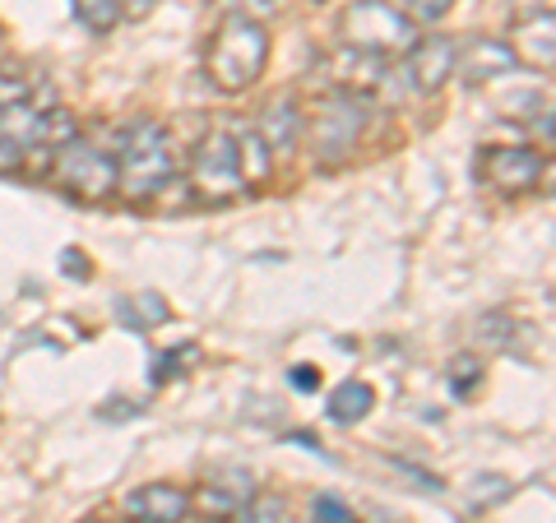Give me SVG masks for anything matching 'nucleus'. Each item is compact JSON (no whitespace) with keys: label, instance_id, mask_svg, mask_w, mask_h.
Masks as SVG:
<instances>
[{"label":"nucleus","instance_id":"1","mask_svg":"<svg viewBox=\"0 0 556 523\" xmlns=\"http://www.w3.org/2000/svg\"><path fill=\"white\" fill-rule=\"evenodd\" d=\"M269 65V33L260 20L247 14H228L204 42V75L223 93H241L265 75Z\"/></svg>","mask_w":556,"mask_h":523},{"label":"nucleus","instance_id":"2","mask_svg":"<svg viewBox=\"0 0 556 523\" xmlns=\"http://www.w3.org/2000/svg\"><path fill=\"white\" fill-rule=\"evenodd\" d=\"M112 158H116V190L135 204L153 200L177 177V149H172V135L159 120H135L126 130V144Z\"/></svg>","mask_w":556,"mask_h":523},{"label":"nucleus","instance_id":"3","mask_svg":"<svg viewBox=\"0 0 556 523\" xmlns=\"http://www.w3.org/2000/svg\"><path fill=\"white\" fill-rule=\"evenodd\" d=\"M339 33H343V47L362 51V56H376V61L404 56V51L417 42V28L390 5V0H353L339 20Z\"/></svg>","mask_w":556,"mask_h":523},{"label":"nucleus","instance_id":"4","mask_svg":"<svg viewBox=\"0 0 556 523\" xmlns=\"http://www.w3.org/2000/svg\"><path fill=\"white\" fill-rule=\"evenodd\" d=\"M190 190H195V204H204V208L237 204L251 190L247 177H241L237 144L228 130H214L195 144V153H190Z\"/></svg>","mask_w":556,"mask_h":523},{"label":"nucleus","instance_id":"5","mask_svg":"<svg viewBox=\"0 0 556 523\" xmlns=\"http://www.w3.org/2000/svg\"><path fill=\"white\" fill-rule=\"evenodd\" d=\"M362 130H367V102L348 93H329L316 107V116H311V158L320 167L343 163L357 149Z\"/></svg>","mask_w":556,"mask_h":523},{"label":"nucleus","instance_id":"6","mask_svg":"<svg viewBox=\"0 0 556 523\" xmlns=\"http://www.w3.org/2000/svg\"><path fill=\"white\" fill-rule=\"evenodd\" d=\"M51 181H56L61 190H70V195L79 200H108L116 190V158L112 153H102L98 144H89V139H65V144L56 149V163H51Z\"/></svg>","mask_w":556,"mask_h":523},{"label":"nucleus","instance_id":"7","mask_svg":"<svg viewBox=\"0 0 556 523\" xmlns=\"http://www.w3.org/2000/svg\"><path fill=\"white\" fill-rule=\"evenodd\" d=\"M543 153L538 149H519V144H486L478 149V167L473 177L486 186L492 195H529L543 181Z\"/></svg>","mask_w":556,"mask_h":523},{"label":"nucleus","instance_id":"8","mask_svg":"<svg viewBox=\"0 0 556 523\" xmlns=\"http://www.w3.org/2000/svg\"><path fill=\"white\" fill-rule=\"evenodd\" d=\"M47 149V116L28 102H14V107L0 112V177H14L24 171L33 153Z\"/></svg>","mask_w":556,"mask_h":523},{"label":"nucleus","instance_id":"9","mask_svg":"<svg viewBox=\"0 0 556 523\" xmlns=\"http://www.w3.org/2000/svg\"><path fill=\"white\" fill-rule=\"evenodd\" d=\"M251 496H255V477L247 468H214L200 482V492L190 496V510H200L208 523H228Z\"/></svg>","mask_w":556,"mask_h":523},{"label":"nucleus","instance_id":"10","mask_svg":"<svg viewBox=\"0 0 556 523\" xmlns=\"http://www.w3.org/2000/svg\"><path fill=\"white\" fill-rule=\"evenodd\" d=\"M515 65L519 61H515L510 42H501V38H468L464 47H455V75H450V79L478 89V84H492V79L506 75V69H515Z\"/></svg>","mask_w":556,"mask_h":523},{"label":"nucleus","instance_id":"11","mask_svg":"<svg viewBox=\"0 0 556 523\" xmlns=\"http://www.w3.org/2000/svg\"><path fill=\"white\" fill-rule=\"evenodd\" d=\"M455 38H417L408 51H404V61H408V79H413V89L417 93H437L441 84L455 75Z\"/></svg>","mask_w":556,"mask_h":523},{"label":"nucleus","instance_id":"12","mask_svg":"<svg viewBox=\"0 0 556 523\" xmlns=\"http://www.w3.org/2000/svg\"><path fill=\"white\" fill-rule=\"evenodd\" d=\"M126 514L135 523H186L190 519V492L172 482H149L126 496Z\"/></svg>","mask_w":556,"mask_h":523},{"label":"nucleus","instance_id":"13","mask_svg":"<svg viewBox=\"0 0 556 523\" xmlns=\"http://www.w3.org/2000/svg\"><path fill=\"white\" fill-rule=\"evenodd\" d=\"M325 69H329V79H334V93H348V98H367L371 89H380V79H386V61L362 56L353 47L334 51Z\"/></svg>","mask_w":556,"mask_h":523},{"label":"nucleus","instance_id":"14","mask_svg":"<svg viewBox=\"0 0 556 523\" xmlns=\"http://www.w3.org/2000/svg\"><path fill=\"white\" fill-rule=\"evenodd\" d=\"M556 20H552V10H543V14H533V20H525L515 28V38H510V51H515V61L525 56V61H533V65H543V69H552V56H556Z\"/></svg>","mask_w":556,"mask_h":523},{"label":"nucleus","instance_id":"15","mask_svg":"<svg viewBox=\"0 0 556 523\" xmlns=\"http://www.w3.org/2000/svg\"><path fill=\"white\" fill-rule=\"evenodd\" d=\"M306 120L298 116V102L292 98H278L265 107V116H260V139L269 144V153H288L292 144H298V135H302Z\"/></svg>","mask_w":556,"mask_h":523},{"label":"nucleus","instance_id":"16","mask_svg":"<svg viewBox=\"0 0 556 523\" xmlns=\"http://www.w3.org/2000/svg\"><path fill=\"white\" fill-rule=\"evenodd\" d=\"M376 408V390L367 385V380H343V385L329 394V404H325V412L334 417L339 426H353V422H362Z\"/></svg>","mask_w":556,"mask_h":523},{"label":"nucleus","instance_id":"17","mask_svg":"<svg viewBox=\"0 0 556 523\" xmlns=\"http://www.w3.org/2000/svg\"><path fill=\"white\" fill-rule=\"evenodd\" d=\"M232 144H237V163H241V177H247V186H251V181H269L274 153H269L265 139H260V130H241V135H232Z\"/></svg>","mask_w":556,"mask_h":523},{"label":"nucleus","instance_id":"18","mask_svg":"<svg viewBox=\"0 0 556 523\" xmlns=\"http://www.w3.org/2000/svg\"><path fill=\"white\" fill-rule=\"evenodd\" d=\"M70 5H75L84 28L93 33H112L121 24V0H70Z\"/></svg>","mask_w":556,"mask_h":523},{"label":"nucleus","instance_id":"19","mask_svg":"<svg viewBox=\"0 0 556 523\" xmlns=\"http://www.w3.org/2000/svg\"><path fill=\"white\" fill-rule=\"evenodd\" d=\"M121 316H126L130 324H139V329H149V324H163L172 310H167V302L163 296H153V292H144V296H135V302H126L121 306Z\"/></svg>","mask_w":556,"mask_h":523},{"label":"nucleus","instance_id":"20","mask_svg":"<svg viewBox=\"0 0 556 523\" xmlns=\"http://www.w3.org/2000/svg\"><path fill=\"white\" fill-rule=\"evenodd\" d=\"M390 5L404 14V20L417 28V24H441L445 14H450V5H455V0H390Z\"/></svg>","mask_w":556,"mask_h":523},{"label":"nucleus","instance_id":"21","mask_svg":"<svg viewBox=\"0 0 556 523\" xmlns=\"http://www.w3.org/2000/svg\"><path fill=\"white\" fill-rule=\"evenodd\" d=\"M228 523H283V500H278V496H260V492H255Z\"/></svg>","mask_w":556,"mask_h":523},{"label":"nucleus","instance_id":"22","mask_svg":"<svg viewBox=\"0 0 556 523\" xmlns=\"http://www.w3.org/2000/svg\"><path fill=\"white\" fill-rule=\"evenodd\" d=\"M311 519H316V523H357L353 510H348L334 492H325V496L311 500Z\"/></svg>","mask_w":556,"mask_h":523},{"label":"nucleus","instance_id":"23","mask_svg":"<svg viewBox=\"0 0 556 523\" xmlns=\"http://www.w3.org/2000/svg\"><path fill=\"white\" fill-rule=\"evenodd\" d=\"M288 380H292V390H302V394H316L320 390V371H316V366H292Z\"/></svg>","mask_w":556,"mask_h":523},{"label":"nucleus","instance_id":"24","mask_svg":"<svg viewBox=\"0 0 556 523\" xmlns=\"http://www.w3.org/2000/svg\"><path fill=\"white\" fill-rule=\"evenodd\" d=\"M24 79H14V75H0V112L14 107V102H24Z\"/></svg>","mask_w":556,"mask_h":523},{"label":"nucleus","instance_id":"25","mask_svg":"<svg viewBox=\"0 0 556 523\" xmlns=\"http://www.w3.org/2000/svg\"><path fill=\"white\" fill-rule=\"evenodd\" d=\"M153 5H159V0H121V20H126V14H130V20H144Z\"/></svg>","mask_w":556,"mask_h":523},{"label":"nucleus","instance_id":"26","mask_svg":"<svg viewBox=\"0 0 556 523\" xmlns=\"http://www.w3.org/2000/svg\"><path fill=\"white\" fill-rule=\"evenodd\" d=\"M473 375H478V361H459V366H455V390L464 394L468 385H473Z\"/></svg>","mask_w":556,"mask_h":523},{"label":"nucleus","instance_id":"27","mask_svg":"<svg viewBox=\"0 0 556 523\" xmlns=\"http://www.w3.org/2000/svg\"><path fill=\"white\" fill-rule=\"evenodd\" d=\"M84 523H108V519H84Z\"/></svg>","mask_w":556,"mask_h":523}]
</instances>
